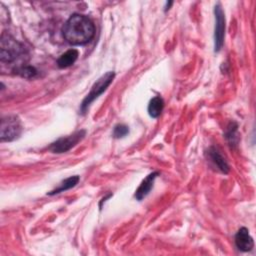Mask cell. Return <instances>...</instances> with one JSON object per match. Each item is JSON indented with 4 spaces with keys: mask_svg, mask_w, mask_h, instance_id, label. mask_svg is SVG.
Returning a JSON list of instances; mask_svg holds the SVG:
<instances>
[{
    "mask_svg": "<svg viewBox=\"0 0 256 256\" xmlns=\"http://www.w3.org/2000/svg\"><path fill=\"white\" fill-rule=\"evenodd\" d=\"M115 76V73L112 71H108L107 73H105L104 75H102L92 86L90 92L87 94V96L84 98V100L82 101L81 104V112L85 113L86 109L89 107V105L91 104V102H93L99 95H101L106 89L107 87L111 84V82L113 81Z\"/></svg>",
    "mask_w": 256,
    "mask_h": 256,
    "instance_id": "cell-3",
    "label": "cell"
},
{
    "mask_svg": "<svg viewBox=\"0 0 256 256\" xmlns=\"http://www.w3.org/2000/svg\"><path fill=\"white\" fill-rule=\"evenodd\" d=\"M208 156L209 159L214 163V165L223 173H228L229 171V166L226 162V160L224 159V157L221 155V153L215 148V147H211L208 150Z\"/></svg>",
    "mask_w": 256,
    "mask_h": 256,
    "instance_id": "cell-9",
    "label": "cell"
},
{
    "mask_svg": "<svg viewBox=\"0 0 256 256\" xmlns=\"http://www.w3.org/2000/svg\"><path fill=\"white\" fill-rule=\"evenodd\" d=\"M129 133V129L126 125L124 124H118L114 127L113 130V136L115 138H122L124 136H126Z\"/></svg>",
    "mask_w": 256,
    "mask_h": 256,
    "instance_id": "cell-15",
    "label": "cell"
},
{
    "mask_svg": "<svg viewBox=\"0 0 256 256\" xmlns=\"http://www.w3.org/2000/svg\"><path fill=\"white\" fill-rule=\"evenodd\" d=\"M62 32L68 43L82 45L93 38L95 27L88 17L81 14H73L65 22Z\"/></svg>",
    "mask_w": 256,
    "mask_h": 256,
    "instance_id": "cell-1",
    "label": "cell"
},
{
    "mask_svg": "<svg viewBox=\"0 0 256 256\" xmlns=\"http://www.w3.org/2000/svg\"><path fill=\"white\" fill-rule=\"evenodd\" d=\"M78 51L76 49H70L63 53L57 60V65L59 68H67L75 63L78 58Z\"/></svg>",
    "mask_w": 256,
    "mask_h": 256,
    "instance_id": "cell-10",
    "label": "cell"
},
{
    "mask_svg": "<svg viewBox=\"0 0 256 256\" xmlns=\"http://www.w3.org/2000/svg\"><path fill=\"white\" fill-rule=\"evenodd\" d=\"M235 244L239 250L244 252L250 251L254 247L253 238L249 234L247 228L242 227L238 230V232L235 235Z\"/></svg>",
    "mask_w": 256,
    "mask_h": 256,
    "instance_id": "cell-7",
    "label": "cell"
},
{
    "mask_svg": "<svg viewBox=\"0 0 256 256\" xmlns=\"http://www.w3.org/2000/svg\"><path fill=\"white\" fill-rule=\"evenodd\" d=\"M24 52L23 46L11 35L3 33L0 40V59L2 62H13Z\"/></svg>",
    "mask_w": 256,
    "mask_h": 256,
    "instance_id": "cell-2",
    "label": "cell"
},
{
    "mask_svg": "<svg viewBox=\"0 0 256 256\" xmlns=\"http://www.w3.org/2000/svg\"><path fill=\"white\" fill-rule=\"evenodd\" d=\"M164 108V101L160 96L153 97L148 104V113L152 118H157L160 116Z\"/></svg>",
    "mask_w": 256,
    "mask_h": 256,
    "instance_id": "cell-11",
    "label": "cell"
},
{
    "mask_svg": "<svg viewBox=\"0 0 256 256\" xmlns=\"http://www.w3.org/2000/svg\"><path fill=\"white\" fill-rule=\"evenodd\" d=\"M226 139L230 143V145H236L238 142V136H237V125L234 123H230V125L227 128L226 132Z\"/></svg>",
    "mask_w": 256,
    "mask_h": 256,
    "instance_id": "cell-13",
    "label": "cell"
},
{
    "mask_svg": "<svg viewBox=\"0 0 256 256\" xmlns=\"http://www.w3.org/2000/svg\"><path fill=\"white\" fill-rule=\"evenodd\" d=\"M215 13V33H214V46L215 51H219L224 42V34H225V17L224 12L221 8L220 4H217L214 9Z\"/></svg>",
    "mask_w": 256,
    "mask_h": 256,
    "instance_id": "cell-6",
    "label": "cell"
},
{
    "mask_svg": "<svg viewBox=\"0 0 256 256\" xmlns=\"http://www.w3.org/2000/svg\"><path fill=\"white\" fill-rule=\"evenodd\" d=\"M158 172H153L151 174H149L139 185L138 189L135 192V198L137 200H142L143 198H145L149 192L151 191V189L153 188V184H154V180L157 177Z\"/></svg>",
    "mask_w": 256,
    "mask_h": 256,
    "instance_id": "cell-8",
    "label": "cell"
},
{
    "mask_svg": "<svg viewBox=\"0 0 256 256\" xmlns=\"http://www.w3.org/2000/svg\"><path fill=\"white\" fill-rule=\"evenodd\" d=\"M16 72L24 78H32L37 74V70L32 66H22L18 68Z\"/></svg>",
    "mask_w": 256,
    "mask_h": 256,
    "instance_id": "cell-14",
    "label": "cell"
},
{
    "mask_svg": "<svg viewBox=\"0 0 256 256\" xmlns=\"http://www.w3.org/2000/svg\"><path fill=\"white\" fill-rule=\"evenodd\" d=\"M22 126L20 120L16 116H8L1 120L0 139L4 141H12L21 134Z\"/></svg>",
    "mask_w": 256,
    "mask_h": 256,
    "instance_id": "cell-4",
    "label": "cell"
},
{
    "mask_svg": "<svg viewBox=\"0 0 256 256\" xmlns=\"http://www.w3.org/2000/svg\"><path fill=\"white\" fill-rule=\"evenodd\" d=\"M85 133L86 132L84 130H80V131H77V132H75V133H73L69 136L59 138L58 140H56L55 142H53L51 144L49 149L54 153L67 152L72 147L77 145L84 138Z\"/></svg>",
    "mask_w": 256,
    "mask_h": 256,
    "instance_id": "cell-5",
    "label": "cell"
},
{
    "mask_svg": "<svg viewBox=\"0 0 256 256\" xmlns=\"http://www.w3.org/2000/svg\"><path fill=\"white\" fill-rule=\"evenodd\" d=\"M78 182H79V176H77V175L71 176V177L65 179L64 181H62L61 184L59 185V187H57L56 189L52 190V191L49 192L48 194H49V195H54V194H58V193H60V192L69 190V189L73 188L74 186H76V184H78Z\"/></svg>",
    "mask_w": 256,
    "mask_h": 256,
    "instance_id": "cell-12",
    "label": "cell"
}]
</instances>
